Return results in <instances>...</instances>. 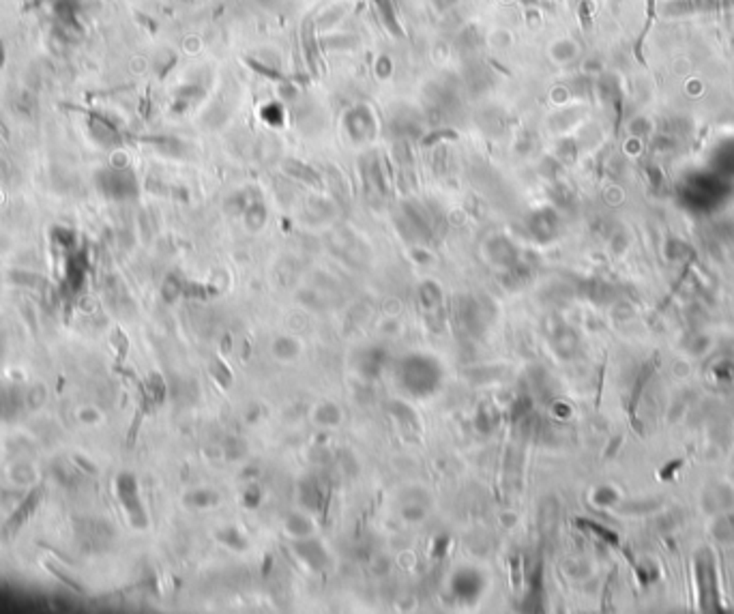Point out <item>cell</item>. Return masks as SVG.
<instances>
[]
</instances>
